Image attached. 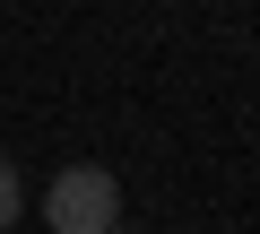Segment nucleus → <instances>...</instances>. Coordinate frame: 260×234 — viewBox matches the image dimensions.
Instances as JSON below:
<instances>
[{
	"label": "nucleus",
	"instance_id": "f257e3e1",
	"mask_svg": "<svg viewBox=\"0 0 260 234\" xmlns=\"http://www.w3.org/2000/svg\"><path fill=\"white\" fill-rule=\"evenodd\" d=\"M44 225L52 234H113L121 225V182L104 165H61L44 191Z\"/></svg>",
	"mask_w": 260,
	"mask_h": 234
},
{
	"label": "nucleus",
	"instance_id": "f03ea898",
	"mask_svg": "<svg viewBox=\"0 0 260 234\" xmlns=\"http://www.w3.org/2000/svg\"><path fill=\"white\" fill-rule=\"evenodd\" d=\"M18 217H26V174H18L9 156H0V234H9Z\"/></svg>",
	"mask_w": 260,
	"mask_h": 234
},
{
	"label": "nucleus",
	"instance_id": "7ed1b4c3",
	"mask_svg": "<svg viewBox=\"0 0 260 234\" xmlns=\"http://www.w3.org/2000/svg\"><path fill=\"white\" fill-rule=\"evenodd\" d=\"M113 234H130V225H113Z\"/></svg>",
	"mask_w": 260,
	"mask_h": 234
}]
</instances>
